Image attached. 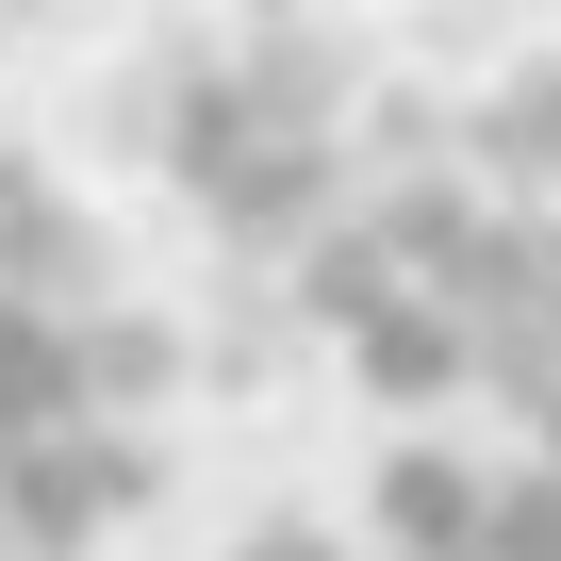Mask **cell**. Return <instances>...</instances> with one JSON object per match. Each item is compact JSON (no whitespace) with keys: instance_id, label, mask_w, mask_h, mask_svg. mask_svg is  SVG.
Masks as SVG:
<instances>
[{"instance_id":"obj_1","label":"cell","mask_w":561,"mask_h":561,"mask_svg":"<svg viewBox=\"0 0 561 561\" xmlns=\"http://www.w3.org/2000/svg\"><path fill=\"white\" fill-rule=\"evenodd\" d=\"M100 248L34 198L0 182V528L18 545H100L133 495H149V446L116 413V364H149L116 314H100Z\"/></svg>"}]
</instances>
